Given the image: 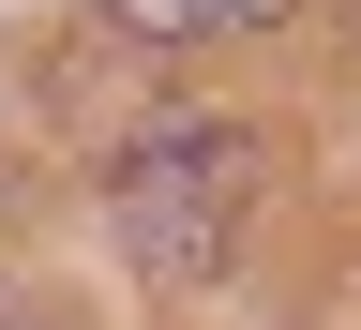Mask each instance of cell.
Here are the masks:
<instances>
[{"instance_id": "cell-1", "label": "cell", "mask_w": 361, "mask_h": 330, "mask_svg": "<svg viewBox=\"0 0 361 330\" xmlns=\"http://www.w3.org/2000/svg\"><path fill=\"white\" fill-rule=\"evenodd\" d=\"M256 196H271V135H256V120H151V135L106 165V225H121V255L166 270V286H211V270L241 255Z\"/></svg>"}, {"instance_id": "cell-2", "label": "cell", "mask_w": 361, "mask_h": 330, "mask_svg": "<svg viewBox=\"0 0 361 330\" xmlns=\"http://www.w3.org/2000/svg\"><path fill=\"white\" fill-rule=\"evenodd\" d=\"M121 30H151V45H211V30H271L286 0H106Z\"/></svg>"}, {"instance_id": "cell-3", "label": "cell", "mask_w": 361, "mask_h": 330, "mask_svg": "<svg viewBox=\"0 0 361 330\" xmlns=\"http://www.w3.org/2000/svg\"><path fill=\"white\" fill-rule=\"evenodd\" d=\"M0 330H30V300H16V286H0Z\"/></svg>"}]
</instances>
